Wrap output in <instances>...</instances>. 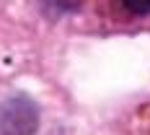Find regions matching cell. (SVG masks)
Segmentation results:
<instances>
[{
    "label": "cell",
    "instance_id": "2",
    "mask_svg": "<svg viewBox=\"0 0 150 135\" xmlns=\"http://www.w3.org/2000/svg\"><path fill=\"white\" fill-rule=\"evenodd\" d=\"M47 11H54V13H70V11H78L83 0H42Z\"/></svg>",
    "mask_w": 150,
    "mask_h": 135
},
{
    "label": "cell",
    "instance_id": "1",
    "mask_svg": "<svg viewBox=\"0 0 150 135\" xmlns=\"http://www.w3.org/2000/svg\"><path fill=\"white\" fill-rule=\"evenodd\" d=\"M39 125V109L29 96L18 94L0 104V135H34Z\"/></svg>",
    "mask_w": 150,
    "mask_h": 135
},
{
    "label": "cell",
    "instance_id": "3",
    "mask_svg": "<svg viewBox=\"0 0 150 135\" xmlns=\"http://www.w3.org/2000/svg\"><path fill=\"white\" fill-rule=\"evenodd\" d=\"M122 5L132 13H140V16H148L150 13V0H122Z\"/></svg>",
    "mask_w": 150,
    "mask_h": 135
}]
</instances>
